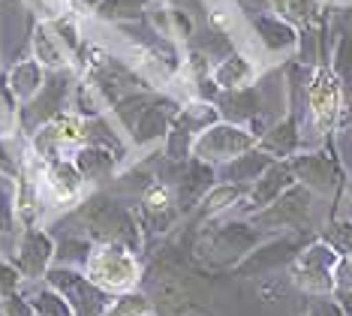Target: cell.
<instances>
[{
  "mask_svg": "<svg viewBox=\"0 0 352 316\" xmlns=\"http://www.w3.org/2000/svg\"><path fill=\"white\" fill-rule=\"evenodd\" d=\"M82 271L97 283L100 289H106L109 295L130 293L142 280V262L135 259L133 247H126L124 241H118V238L94 244Z\"/></svg>",
  "mask_w": 352,
  "mask_h": 316,
  "instance_id": "cell-1",
  "label": "cell"
},
{
  "mask_svg": "<svg viewBox=\"0 0 352 316\" xmlns=\"http://www.w3.org/2000/svg\"><path fill=\"white\" fill-rule=\"evenodd\" d=\"M28 169H30L28 178H34L39 193H43L45 208H69L82 199L87 181H85V175L78 172L76 160L60 157V160H52V163H43V160L30 157Z\"/></svg>",
  "mask_w": 352,
  "mask_h": 316,
  "instance_id": "cell-2",
  "label": "cell"
},
{
  "mask_svg": "<svg viewBox=\"0 0 352 316\" xmlns=\"http://www.w3.org/2000/svg\"><path fill=\"white\" fill-rule=\"evenodd\" d=\"M256 142H259L256 133H250L247 127L232 124V120H214V124H208L196 136L190 157H196L205 166H223L229 160L247 154L250 148H256Z\"/></svg>",
  "mask_w": 352,
  "mask_h": 316,
  "instance_id": "cell-3",
  "label": "cell"
},
{
  "mask_svg": "<svg viewBox=\"0 0 352 316\" xmlns=\"http://www.w3.org/2000/svg\"><path fill=\"white\" fill-rule=\"evenodd\" d=\"M340 262V253L328 241L316 238L298 250L292 259V283L307 295H334V268Z\"/></svg>",
  "mask_w": 352,
  "mask_h": 316,
  "instance_id": "cell-4",
  "label": "cell"
},
{
  "mask_svg": "<svg viewBox=\"0 0 352 316\" xmlns=\"http://www.w3.org/2000/svg\"><path fill=\"white\" fill-rule=\"evenodd\" d=\"M85 136L87 133H85L82 115H69V112L52 115L30 133V157L43 160V163L60 160V157H67V151L82 148Z\"/></svg>",
  "mask_w": 352,
  "mask_h": 316,
  "instance_id": "cell-5",
  "label": "cell"
},
{
  "mask_svg": "<svg viewBox=\"0 0 352 316\" xmlns=\"http://www.w3.org/2000/svg\"><path fill=\"white\" fill-rule=\"evenodd\" d=\"M43 280L52 283L58 293L67 295V302L73 304L76 316H102L109 302L115 298V295H109L106 289H100L82 268H69V265H52Z\"/></svg>",
  "mask_w": 352,
  "mask_h": 316,
  "instance_id": "cell-6",
  "label": "cell"
},
{
  "mask_svg": "<svg viewBox=\"0 0 352 316\" xmlns=\"http://www.w3.org/2000/svg\"><path fill=\"white\" fill-rule=\"evenodd\" d=\"M310 220V190L301 184H292L283 196H277L271 205L253 214V223L271 232H295Z\"/></svg>",
  "mask_w": 352,
  "mask_h": 316,
  "instance_id": "cell-7",
  "label": "cell"
},
{
  "mask_svg": "<svg viewBox=\"0 0 352 316\" xmlns=\"http://www.w3.org/2000/svg\"><path fill=\"white\" fill-rule=\"evenodd\" d=\"M54 250H58V241L49 232L36 229V226H25V232L19 235L12 247V265L25 280L36 283L54 265Z\"/></svg>",
  "mask_w": 352,
  "mask_h": 316,
  "instance_id": "cell-8",
  "label": "cell"
},
{
  "mask_svg": "<svg viewBox=\"0 0 352 316\" xmlns=\"http://www.w3.org/2000/svg\"><path fill=\"white\" fill-rule=\"evenodd\" d=\"M307 109L319 133H328L340 118L343 109V85L331 67H319L307 85Z\"/></svg>",
  "mask_w": 352,
  "mask_h": 316,
  "instance_id": "cell-9",
  "label": "cell"
},
{
  "mask_svg": "<svg viewBox=\"0 0 352 316\" xmlns=\"http://www.w3.org/2000/svg\"><path fill=\"white\" fill-rule=\"evenodd\" d=\"M289 166L295 172V181L319 196L334 193L340 184V169L328 154H292Z\"/></svg>",
  "mask_w": 352,
  "mask_h": 316,
  "instance_id": "cell-10",
  "label": "cell"
},
{
  "mask_svg": "<svg viewBox=\"0 0 352 316\" xmlns=\"http://www.w3.org/2000/svg\"><path fill=\"white\" fill-rule=\"evenodd\" d=\"M292 184H298V181H295V172H292L289 160H274V163L265 169V175H262L256 184H250V193H247L244 205L250 211H262L265 205H271L277 196H283Z\"/></svg>",
  "mask_w": 352,
  "mask_h": 316,
  "instance_id": "cell-11",
  "label": "cell"
},
{
  "mask_svg": "<svg viewBox=\"0 0 352 316\" xmlns=\"http://www.w3.org/2000/svg\"><path fill=\"white\" fill-rule=\"evenodd\" d=\"M45 72L49 70H45L36 58H21V61H15L12 67L6 70V82H10L12 94L19 96L21 105L39 96V91L45 87Z\"/></svg>",
  "mask_w": 352,
  "mask_h": 316,
  "instance_id": "cell-12",
  "label": "cell"
},
{
  "mask_svg": "<svg viewBox=\"0 0 352 316\" xmlns=\"http://www.w3.org/2000/svg\"><path fill=\"white\" fill-rule=\"evenodd\" d=\"M30 48H34V58L43 63L49 72H63L69 63V52L67 45L60 43V36L54 34V28L49 21H39L34 28V39H30Z\"/></svg>",
  "mask_w": 352,
  "mask_h": 316,
  "instance_id": "cell-13",
  "label": "cell"
},
{
  "mask_svg": "<svg viewBox=\"0 0 352 316\" xmlns=\"http://www.w3.org/2000/svg\"><path fill=\"white\" fill-rule=\"evenodd\" d=\"M256 78V67L247 54L232 52L226 54L217 67H211V82L217 85V91H241V87H250Z\"/></svg>",
  "mask_w": 352,
  "mask_h": 316,
  "instance_id": "cell-14",
  "label": "cell"
},
{
  "mask_svg": "<svg viewBox=\"0 0 352 316\" xmlns=\"http://www.w3.org/2000/svg\"><path fill=\"white\" fill-rule=\"evenodd\" d=\"M301 145V136H298V120L295 118H286L280 120V124H274L268 129L265 136H262L259 142H256V148H262L268 154V157L274 160H289L295 151H298Z\"/></svg>",
  "mask_w": 352,
  "mask_h": 316,
  "instance_id": "cell-15",
  "label": "cell"
},
{
  "mask_svg": "<svg viewBox=\"0 0 352 316\" xmlns=\"http://www.w3.org/2000/svg\"><path fill=\"white\" fill-rule=\"evenodd\" d=\"M274 163V157H268L262 148H250L247 154H241V157L229 160V163H223L226 169H223V181H235V184H256L262 175H265V169Z\"/></svg>",
  "mask_w": 352,
  "mask_h": 316,
  "instance_id": "cell-16",
  "label": "cell"
},
{
  "mask_svg": "<svg viewBox=\"0 0 352 316\" xmlns=\"http://www.w3.org/2000/svg\"><path fill=\"white\" fill-rule=\"evenodd\" d=\"M259 94L253 91V87H241V91H223L217 109L223 120H232V124H247V120H253L256 115H259Z\"/></svg>",
  "mask_w": 352,
  "mask_h": 316,
  "instance_id": "cell-17",
  "label": "cell"
},
{
  "mask_svg": "<svg viewBox=\"0 0 352 316\" xmlns=\"http://www.w3.org/2000/svg\"><path fill=\"white\" fill-rule=\"evenodd\" d=\"M76 166L78 172L85 175V181H106V178L115 172L118 166V157L109 151H102L100 145H82V148L76 151Z\"/></svg>",
  "mask_w": 352,
  "mask_h": 316,
  "instance_id": "cell-18",
  "label": "cell"
},
{
  "mask_svg": "<svg viewBox=\"0 0 352 316\" xmlns=\"http://www.w3.org/2000/svg\"><path fill=\"white\" fill-rule=\"evenodd\" d=\"M247 193H250V187L247 184H235V181H217L214 187H208L205 190V196H202V214L205 217H211V214H223V211H229V208H235L238 202H244L247 199Z\"/></svg>",
  "mask_w": 352,
  "mask_h": 316,
  "instance_id": "cell-19",
  "label": "cell"
},
{
  "mask_svg": "<svg viewBox=\"0 0 352 316\" xmlns=\"http://www.w3.org/2000/svg\"><path fill=\"white\" fill-rule=\"evenodd\" d=\"M256 34H259L262 45L268 52H286V48H295L298 43V34L289 21L277 19V15H265V19H256Z\"/></svg>",
  "mask_w": 352,
  "mask_h": 316,
  "instance_id": "cell-20",
  "label": "cell"
},
{
  "mask_svg": "<svg viewBox=\"0 0 352 316\" xmlns=\"http://www.w3.org/2000/svg\"><path fill=\"white\" fill-rule=\"evenodd\" d=\"M298 244H295V238H280V241H271V244L265 247H259V250H253L250 259L241 265V271H265L268 265H280V262H286V259H295L298 256Z\"/></svg>",
  "mask_w": 352,
  "mask_h": 316,
  "instance_id": "cell-21",
  "label": "cell"
},
{
  "mask_svg": "<svg viewBox=\"0 0 352 316\" xmlns=\"http://www.w3.org/2000/svg\"><path fill=\"white\" fill-rule=\"evenodd\" d=\"M274 15L289 21L292 28H310L322 19V3L319 0H271Z\"/></svg>",
  "mask_w": 352,
  "mask_h": 316,
  "instance_id": "cell-22",
  "label": "cell"
},
{
  "mask_svg": "<svg viewBox=\"0 0 352 316\" xmlns=\"http://www.w3.org/2000/svg\"><path fill=\"white\" fill-rule=\"evenodd\" d=\"M28 298H30V304H34V313L36 316H76L73 304L67 302V295L58 293L52 283H45V286H36L34 293H28Z\"/></svg>",
  "mask_w": 352,
  "mask_h": 316,
  "instance_id": "cell-23",
  "label": "cell"
},
{
  "mask_svg": "<svg viewBox=\"0 0 352 316\" xmlns=\"http://www.w3.org/2000/svg\"><path fill=\"white\" fill-rule=\"evenodd\" d=\"M21 127V103L12 94L6 72H0V139H10Z\"/></svg>",
  "mask_w": 352,
  "mask_h": 316,
  "instance_id": "cell-24",
  "label": "cell"
},
{
  "mask_svg": "<svg viewBox=\"0 0 352 316\" xmlns=\"http://www.w3.org/2000/svg\"><path fill=\"white\" fill-rule=\"evenodd\" d=\"M19 220V178L0 175V235H12Z\"/></svg>",
  "mask_w": 352,
  "mask_h": 316,
  "instance_id": "cell-25",
  "label": "cell"
},
{
  "mask_svg": "<svg viewBox=\"0 0 352 316\" xmlns=\"http://www.w3.org/2000/svg\"><path fill=\"white\" fill-rule=\"evenodd\" d=\"M102 316H154V302L148 295L130 289V293H121L111 298Z\"/></svg>",
  "mask_w": 352,
  "mask_h": 316,
  "instance_id": "cell-26",
  "label": "cell"
},
{
  "mask_svg": "<svg viewBox=\"0 0 352 316\" xmlns=\"http://www.w3.org/2000/svg\"><path fill=\"white\" fill-rule=\"evenodd\" d=\"M94 244L91 241H82V238H63L58 250H54V265H69V268H76V265L87 262V256H91Z\"/></svg>",
  "mask_w": 352,
  "mask_h": 316,
  "instance_id": "cell-27",
  "label": "cell"
},
{
  "mask_svg": "<svg viewBox=\"0 0 352 316\" xmlns=\"http://www.w3.org/2000/svg\"><path fill=\"white\" fill-rule=\"evenodd\" d=\"M322 241H328L340 256H349L352 253V220L328 223V229H322Z\"/></svg>",
  "mask_w": 352,
  "mask_h": 316,
  "instance_id": "cell-28",
  "label": "cell"
},
{
  "mask_svg": "<svg viewBox=\"0 0 352 316\" xmlns=\"http://www.w3.org/2000/svg\"><path fill=\"white\" fill-rule=\"evenodd\" d=\"M331 70H334V76L340 78V85L352 87V39L349 36L340 39L338 52H334V67Z\"/></svg>",
  "mask_w": 352,
  "mask_h": 316,
  "instance_id": "cell-29",
  "label": "cell"
},
{
  "mask_svg": "<svg viewBox=\"0 0 352 316\" xmlns=\"http://www.w3.org/2000/svg\"><path fill=\"white\" fill-rule=\"evenodd\" d=\"M142 205H145L148 214H166V211L172 208V190L166 187V184H154V187L145 193Z\"/></svg>",
  "mask_w": 352,
  "mask_h": 316,
  "instance_id": "cell-30",
  "label": "cell"
},
{
  "mask_svg": "<svg viewBox=\"0 0 352 316\" xmlns=\"http://www.w3.org/2000/svg\"><path fill=\"white\" fill-rule=\"evenodd\" d=\"M0 313H3V316H36L30 298L21 293V289H19V293H12V295L0 298Z\"/></svg>",
  "mask_w": 352,
  "mask_h": 316,
  "instance_id": "cell-31",
  "label": "cell"
},
{
  "mask_svg": "<svg viewBox=\"0 0 352 316\" xmlns=\"http://www.w3.org/2000/svg\"><path fill=\"white\" fill-rule=\"evenodd\" d=\"M54 34L60 36V43L67 45V52H76L78 45H82V39H78V24L73 19H67V15H58V19L52 21Z\"/></svg>",
  "mask_w": 352,
  "mask_h": 316,
  "instance_id": "cell-32",
  "label": "cell"
},
{
  "mask_svg": "<svg viewBox=\"0 0 352 316\" xmlns=\"http://www.w3.org/2000/svg\"><path fill=\"white\" fill-rule=\"evenodd\" d=\"M148 3L151 0H102L97 12L106 15V19H118V15H133L135 10H142Z\"/></svg>",
  "mask_w": 352,
  "mask_h": 316,
  "instance_id": "cell-33",
  "label": "cell"
},
{
  "mask_svg": "<svg viewBox=\"0 0 352 316\" xmlns=\"http://www.w3.org/2000/svg\"><path fill=\"white\" fill-rule=\"evenodd\" d=\"M21 283H25V277H21L12 262H0V298L19 293Z\"/></svg>",
  "mask_w": 352,
  "mask_h": 316,
  "instance_id": "cell-34",
  "label": "cell"
},
{
  "mask_svg": "<svg viewBox=\"0 0 352 316\" xmlns=\"http://www.w3.org/2000/svg\"><path fill=\"white\" fill-rule=\"evenodd\" d=\"M310 316H346V313H343V307L338 304L334 295H316L314 307H310Z\"/></svg>",
  "mask_w": 352,
  "mask_h": 316,
  "instance_id": "cell-35",
  "label": "cell"
},
{
  "mask_svg": "<svg viewBox=\"0 0 352 316\" xmlns=\"http://www.w3.org/2000/svg\"><path fill=\"white\" fill-rule=\"evenodd\" d=\"M343 289H352V262H349V256H340L338 268H334V293H343Z\"/></svg>",
  "mask_w": 352,
  "mask_h": 316,
  "instance_id": "cell-36",
  "label": "cell"
},
{
  "mask_svg": "<svg viewBox=\"0 0 352 316\" xmlns=\"http://www.w3.org/2000/svg\"><path fill=\"white\" fill-rule=\"evenodd\" d=\"M0 175H12V178H19V166H15V160L10 157V151H6L3 139H0Z\"/></svg>",
  "mask_w": 352,
  "mask_h": 316,
  "instance_id": "cell-37",
  "label": "cell"
},
{
  "mask_svg": "<svg viewBox=\"0 0 352 316\" xmlns=\"http://www.w3.org/2000/svg\"><path fill=\"white\" fill-rule=\"evenodd\" d=\"M43 3L45 6H49V15H52V19H58V15H63V12H67L69 10V6H73L76 3V0H43Z\"/></svg>",
  "mask_w": 352,
  "mask_h": 316,
  "instance_id": "cell-38",
  "label": "cell"
},
{
  "mask_svg": "<svg viewBox=\"0 0 352 316\" xmlns=\"http://www.w3.org/2000/svg\"><path fill=\"white\" fill-rule=\"evenodd\" d=\"M334 298H338V304L343 307V313L352 316V289H343V293H334Z\"/></svg>",
  "mask_w": 352,
  "mask_h": 316,
  "instance_id": "cell-39",
  "label": "cell"
},
{
  "mask_svg": "<svg viewBox=\"0 0 352 316\" xmlns=\"http://www.w3.org/2000/svg\"><path fill=\"white\" fill-rule=\"evenodd\" d=\"M211 24H217V28H229L232 24V15L226 10H214L211 12Z\"/></svg>",
  "mask_w": 352,
  "mask_h": 316,
  "instance_id": "cell-40",
  "label": "cell"
},
{
  "mask_svg": "<svg viewBox=\"0 0 352 316\" xmlns=\"http://www.w3.org/2000/svg\"><path fill=\"white\" fill-rule=\"evenodd\" d=\"M349 199H352V187H349Z\"/></svg>",
  "mask_w": 352,
  "mask_h": 316,
  "instance_id": "cell-41",
  "label": "cell"
},
{
  "mask_svg": "<svg viewBox=\"0 0 352 316\" xmlns=\"http://www.w3.org/2000/svg\"><path fill=\"white\" fill-rule=\"evenodd\" d=\"M349 262H352V253H349Z\"/></svg>",
  "mask_w": 352,
  "mask_h": 316,
  "instance_id": "cell-42",
  "label": "cell"
},
{
  "mask_svg": "<svg viewBox=\"0 0 352 316\" xmlns=\"http://www.w3.org/2000/svg\"><path fill=\"white\" fill-rule=\"evenodd\" d=\"M304 316H310V313H304Z\"/></svg>",
  "mask_w": 352,
  "mask_h": 316,
  "instance_id": "cell-43",
  "label": "cell"
}]
</instances>
